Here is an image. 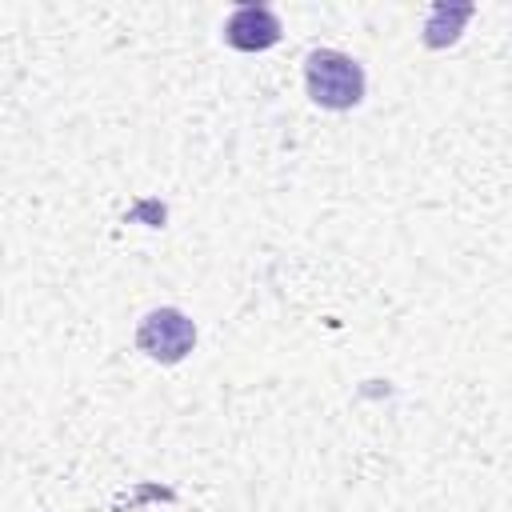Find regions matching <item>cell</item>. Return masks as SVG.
I'll return each mask as SVG.
<instances>
[{"label":"cell","mask_w":512,"mask_h":512,"mask_svg":"<svg viewBox=\"0 0 512 512\" xmlns=\"http://www.w3.org/2000/svg\"><path fill=\"white\" fill-rule=\"evenodd\" d=\"M196 344V324L180 308H152L136 328V348L148 360L180 364Z\"/></svg>","instance_id":"obj_2"},{"label":"cell","mask_w":512,"mask_h":512,"mask_svg":"<svg viewBox=\"0 0 512 512\" xmlns=\"http://www.w3.org/2000/svg\"><path fill=\"white\" fill-rule=\"evenodd\" d=\"M304 88L320 108L348 112L364 100V68L336 48H312L304 60Z\"/></svg>","instance_id":"obj_1"},{"label":"cell","mask_w":512,"mask_h":512,"mask_svg":"<svg viewBox=\"0 0 512 512\" xmlns=\"http://www.w3.org/2000/svg\"><path fill=\"white\" fill-rule=\"evenodd\" d=\"M224 40L236 52H264L280 40V20L268 4H240L224 24Z\"/></svg>","instance_id":"obj_3"}]
</instances>
